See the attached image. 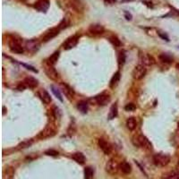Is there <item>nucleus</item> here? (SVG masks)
Returning <instances> with one entry per match:
<instances>
[{"label": "nucleus", "mask_w": 179, "mask_h": 179, "mask_svg": "<svg viewBox=\"0 0 179 179\" xmlns=\"http://www.w3.org/2000/svg\"><path fill=\"white\" fill-rule=\"evenodd\" d=\"M137 126V122L134 117H129L126 120V127L130 130V131H134Z\"/></svg>", "instance_id": "24"}, {"label": "nucleus", "mask_w": 179, "mask_h": 179, "mask_svg": "<svg viewBox=\"0 0 179 179\" xmlns=\"http://www.w3.org/2000/svg\"><path fill=\"white\" fill-rule=\"evenodd\" d=\"M117 103H115V104H113L112 106H111L110 109H109V119H114L115 117H117Z\"/></svg>", "instance_id": "22"}, {"label": "nucleus", "mask_w": 179, "mask_h": 179, "mask_svg": "<svg viewBox=\"0 0 179 179\" xmlns=\"http://www.w3.org/2000/svg\"><path fill=\"white\" fill-rule=\"evenodd\" d=\"M56 134H57L56 128L54 127L52 125H48V126L44 128L42 131L38 134L37 138H38V139H40V140H44V139H48V138L55 136Z\"/></svg>", "instance_id": "3"}, {"label": "nucleus", "mask_w": 179, "mask_h": 179, "mask_svg": "<svg viewBox=\"0 0 179 179\" xmlns=\"http://www.w3.org/2000/svg\"><path fill=\"white\" fill-rule=\"evenodd\" d=\"M72 159L75 162H77L78 164H80V165H83L86 160L84 155L82 152H75V153H74L72 155Z\"/></svg>", "instance_id": "19"}, {"label": "nucleus", "mask_w": 179, "mask_h": 179, "mask_svg": "<svg viewBox=\"0 0 179 179\" xmlns=\"http://www.w3.org/2000/svg\"><path fill=\"white\" fill-rule=\"evenodd\" d=\"M67 133H68L69 135H74L75 134V126L74 124L70 125L68 130H67Z\"/></svg>", "instance_id": "36"}, {"label": "nucleus", "mask_w": 179, "mask_h": 179, "mask_svg": "<svg viewBox=\"0 0 179 179\" xmlns=\"http://www.w3.org/2000/svg\"><path fill=\"white\" fill-rule=\"evenodd\" d=\"M98 144L100 146V148L102 150V151L105 154H107V155H109V154L111 153V151H112V146L111 144L109 143V142H107L105 139H100L99 140V142H98Z\"/></svg>", "instance_id": "14"}, {"label": "nucleus", "mask_w": 179, "mask_h": 179, "mask_svg": "<svg viewBox=\"0 0 179 179\" xmlns=\"http://www.w3.org/2000/svg\"><path fill=\"white\" fill-rule=\"evenodd\" d=\"M61 89H62V92H64V94L66 95V97L68 99V100H72L75 96V92L74 90L67 84L66 83H61Z\"/></svg>", "instance_id": "16"}, {"label": "nucleus", "mask_w": 179, "mask_h": 179, "mask_svg": "<svg viewBox=\"0 0 179 179\" xmlns=\"http://www.w3.org/2000/svg\"><path fill=\"white\" fill-rule=\"evenodd\" d=\"M34 8L39 12L46 13L49 8V0H39L34 5Z\"/></svg>", "instance_id": "13"}, {"label": "nucleus", "mask_w": 179, "mask_h": 179, "mask_svg": "<svg viewBox=\"0 0 179 179\" xmlns=\"http://www.w3.org/2000/svg\"><path fill=\"white\" fill-rule=\"evenodd\" d=\"M94 172L93 169L91 167H87L84 169V178L85 179H92L93 178Z\"/></svg>", "instance_id": "27"}, {"label": "nucleus", "mask_w": 179, "mask_h": 179, "mask_svg": "<svg viewBox=\"0 0 179 179\" xmlns=\"http://www.w3.org/2000/svg\"><path fill=\"white\" fill-rule=\"evenodd\" d=\"M160 59L161 60L162 62H164V63H168V64H170L173 62V58H171L169 55H168V54H161L160 56Z\"/></svg>", "instance_id": "30"}, {"label": "nucleus", "mask_w": 179, "mask_h": 179, "mask_svg": "<svg viewBox=\"0 0 179 179\" xmlns=\"http://www.w3.org/2000/svg\"><path fill=\"white\" fill-rule=\"evenodd\" d=\"M176 67H177V69L179 71V63L178 64H177V66H176Z\"/></svg>", "instance_id": "45"}, {"label": "nucleus", "mask_w": 179, "mask_h": 179, "mask_svg": "<svg viewBox=\"0 0 179 179\" xmlns=\"http://www.w3.org/2000/svg\"><path fill=\"white\" fill-rule=\"evenodd\" d=\"M68 25H69V23L67 22V20H66V18H64V19L61 21V23H59L58 27H59L60 29L62 30V29H65V28H66V27H67Z\"/></svg>", "instance_id": "34"}, {"label": "nucleus", "mask_w": 179, "mask_h": 179, "mask_svg": "<svg viewBox=\"0 0 179 179\" xmlns=\"http://www.w3.org/2000/svg\"><path fill=\"white\" fill-rule=\"evenodd\" d=\"M154 164L159 167H165L170 161V156L168 154L158 153L153 156Z\"/></svg>", "instance_id": "2"}, {"label": "nucleus", "mask_w": 179, "mask_h": 179, "mask_svg": "<svg viewBox=\"0 0 179 179\" xmlns=\"http://www.w3.org/2000/svg\"><path fill=\"white\" fill-rule=\"evenodd\" d=\"M105 32V29L102 25L99 23H94L89 27V32L92 35H100Z\"/></svg>", "instance_id": "15"}, {"label": "nucleus", "mask_w": 179, "mask_h": 179, "mask_svg": "<svg viewBox=\"0 0 179 179\" xmlns=\"http://www.w3.org/2000/svg\"><path fill=\"white\" fill-rule=\"evenodd\" d=\"M32 140H27V141H24L23 143H21L20 144L17 145V150H23V149H26L30 146H32Z\"/></svg>", "instance_id": "29"}, {"label": "nucleus", "mask_w": 179, "mask_h": 179, "mask_svg": "<svg viewBox=\"0 0 179 179\" xmlns=\"http://www.w3.org/2000/svg\"><path fill=\"white\" fill-rule=\"evenodd\" d=\"M60 31H61V29H60L58 26L50 29L49 31H48V32L44 34V36L42 37V41L43 42H47V41L52 40L53 38H55L56 36H58V35L59 34Z\"/></svg>", "instance_id": "10"}, {"label": "nucleus", "mask_w": 179, "mask_h": 179, "mask_svg": "<svg viewBox=\"0 0 179 179\" xmlns=\"http://www.w3.org/2000/svg\"><path fill=\"white\" fill-rule=\"evenodd\" d=\"M174 142L175 143L179 146V124H178V130L177 131L176 134H175V138H174Z\"/></svg>", "instance_id": "38"}, {"label": "nucleus", "mask_w": 179, "mask_h": 179, "mask_svg": "<svg viewBox=\"0 0 179 179\" xmlns=\"http://www.w3.org/2000/svg\"><path fill=\"white\" fill-rule=\"evenodd\" d=\"M95 102L100 106H106L110 102V96L108 93H101L95 97Z\"/></svg>", "instance_id": "12"}, {"label": "nucleus", "mask_w": 179, "mask_h": 179, "mask_svg": "<svg viewBox=\"0 0 179 179\" xmlns=\"http://www.w3.org/2000/svg\"><path fill=\"white\" fill-rule=\"evenodd\" d=\"M126 17L127 20H131L132 19V15H131V14H128L127 12H126Z\"/></svg>", "instance_id": "43"}, {"label": "nucleus", "mask_w": 179, "mask_h": 179, "mask_svg": "<svg viewBox=\"0 0 179 179\" xmlns=\"http://www.w3.org/2000/svg\"><path fill=\"white\" fill-rule=\"evenodd\" d=\"M159 35H160V37H161L162 39H164V40H168H168H168V36H166V35H163V34H161V33H160V32H159Z\"/></svg>", "instance_id": "41"}, {"label": "nucleus", "mask_w": 179, "mask_h": 179, "mask_svg": "<svg viewBox=\"0 0 179 179\" xmlns=\"http://www.w3.org/2000/svg\"><path fill=\"white\" fill-rule=\"evenodd\" d=\"M39 95H40V99L42 100V101L44 103L49 104V103L51 102V97H50V95L49 94V92H48L46 90L41 89V90L39 92Z\"/></svg>", "instance_id": "17"}, {"label": "nucleus", "mask_w": 179, "mask_h": 179, "mask_svg": "<svg viewBox=\"0 0 179 179\" xmlns=\"http://www.w3.org/2000/svg\"><path fill=\"white\" fill-rule=\"evenodd\" d=\"M120 169L124 174H130L132 172V167L128 162L124 161L120 164Z\"/></svg>", "instance_id": "23"}, {"label": "nucleus", "mask_w": 179, "mask_h": 179, "mask_svg": "<svg viewBox=\"0 0 179 179\" xmlns=\"http://www.w3.org/2000/svg\"><path fill=\"white\" fill-rule=\"evenodd\" d=\"M77 109H79V111L83 114H86L88 112V109H89V105H88V102L85 101V100H81L79 101L78 104H77Z\"/></svg>", "instance_id": "20"}, {"label": "nucleus", "mask_w": 179, "mask_h": 179, "mask_svg": "<svg viewBox=\"0 0 179 179\" xmlns=\"http://www.w3.org/2000/svg\"><path fill=\"white\" fill-rule=\"evenodd\" d=\"M40 43L38 40H30L25 43V49L28 52L35 53L40 49Z\"/></svg>", "instance_id": "9"}, {"label": "nucleus", "mask_w": 179, "mask_h": 179, "mask_svg": "<svg viewBox=\"0 0 179 179\" xmlns=\"http://www.w3.org/2000/svg\"><path fill=\"white\" fill-rule=\"evenodd\" d=\"M139 61H140V65H143L144 66H151L156 63L152 56L143 52H140L139 54Z\"/></svg>", "instance_id": "5"}, {"label": "nucleus", "mask_w": 179, "mask_h": 179, "mask_svg": "<svg viewBox=\"0 0 179 179\" xmlns=\"http://www.w3.org/2000/svg\"><path fill=\"white\" fill-rule=\"evenodd\" d=\"M146 73H147V69H146L144 66L138 65L134 67L132 75H133V77H134V80H141L145 76Z\"/></svg>", "instance_id": "8"}, {"label": "nucleus", "mask_w": 179, "mask_h": 179, "mask_svg": "<svg viewBox=\"0 0 179 179\" xmlns=\"http://www.w3.org/2000/svg\"><path fill=\"white\" fill-rule=\"evenodd\" d=\"M125 61H126V54H125V52H120L119 55H118V65H119V66H123L125 64Z\"/></svg>", "instance_id": "33"}, {"label": "nucleus", "mask_w": 179, "mask_h": 179, "mask_svg": "<svg viewBox=\"0 0 179 179\" xmlns=\"http://www.w3.org/2000/svg\"><path fill=\"white\" fill-rule=\"evenodd\" d=\"M23 83H24L26 87H29V88H32V89H34L38 86V81L33 77H26L24 81H23Z\"/></svg>", "instance_id": "18"}, {"label": "nucleus", "mask_w": 179, "mask_h": 179, "mask_svg": "<svg viewBox=\"0 0 179 179\" xmlns=\"http://www.w3.org/2000/svg\"><path fill=\"white\" fill-rule=\"evenodd\" d=\"M43 68L45 71V74L47 75V76L50 78L53 81H58L59 79V75L57 72V70L54 68L53 65L49 64L48 60H46L43 63Z\"/></svg>", "instance_id": "1"}, {"label": "nucleus", "mask_w": 179, "mask_h": 179, "mask_svg": "<svg viewBox=\"0 0 179 179\" xmlns=\"http://www.w3.org/2000/svg\"><path fill=\"white\" fill-rule=\"evenodd\" d=\"M8 46L10 50L13 52V53H15V54H23V51H24V49H23V47L21 45L20 41H18L17 40H15V39L10 40L8 41Z\"/></svg>", "instance_id": "7"}, {"label": "nucleus", "mask_w": 179, "mask_h": 179, "mask_svg": "<svg viewBox=\"0 0 179 179\" xmlns=\"http://www.w3.org/2000/svg\"><path fill=\"white\" fill-rule=\"evenodd\" d=\"M23 1H26V0H23Z\"/></svg>", "instance_id": "46"}, {"label": "nucleus", "mask_w": 179, "mask_h": 179, "mask_svg": "<svg viewBox=\"0 0 179 179\" xmlns=\"http://www.w3.org/2000/svg\"><path fill=\"white\" fill-rule=\"evenodd\" d=\"M45 154L48 155V156H53V157H56L58 155V152L55 150H49V151H46Z\"/></svg>", "instance_id": "37"}, {"label": "nucleus", "mask_w": 179, "mask_h": 179, "mask_svg": "<svg viewBox=\"0 0 179 179\" xmlns=\"http://www.w3.org/2000/svg\"><path fill=\"white\" fill-rule=\"evenodd\" d=\"M26 85L24 84V83H20L17 87V90L18 91H23L24 89H25Z\"/></svg>", "instance_id": "40"}, {"label": "nucleus", "mask_w": 179, "mask_h": 179, "mask_svg": "<svg viewBox=\"0 0 179 179\" xmlns=\"http://www.w3.org/2000/svg\"><path fill=\"white\" fill-rule=\"evenodd\" d=\"M120 168V165L117 160L111 159L106 164V171L110 174V175H115L117 173V171Z\"/></svg>", "instance_id": "6"}, {"label": "nucleus", "mask_w": 179, "mask_h": 179, "mask_svg": "<svg viewBox=\"0 0 179 179\" xmlns=\"http://www.w3.org/2000/svg\"><path fill=\"white\" fill-rule=\"evenodd\" d=\"M135 109H136V107L134 103H128L127 105L125 107V109L126 111H134L135 110Z\"/></svg>", "instance_id": "35"}, {"label": "nucleus", "mask_w": 179, "mask_h": 179, "mask_svg": "<svg viewBox=\"0 0 179 179\" xmlns=\"http://www.w3.org/2000/svg\"><path fill=\"white\" fill-rule=\"evenodd\" d=\"M78 40H79V35H74L72 37L68 38L64 44H63V48L66 49V50H69V49H72L73 48H75L78 43Z\"/></svg>", "instance_id": "11"}, {"label": "nucleus", "mask_w": 179, "mask_h": 179, "mask_svg": "<svg viewBox=\"0 0 179 179\" xmlns=\"http://www.w3.org/2000/svg\"><path fill=\"white\" fill-rule=\"evenodd\" d=\"M51 89H52V92L54 93V95L60 101H63V98H62V95H61V93H60V92L55 87V86H51Z\"/></svg>", "instance_id": "32"}, {"label": "nucleus", "mask_w": 179, "mask_h": 179, "mask_svg": "<svg viewBox=\"0 0 179 179\" xmlns=\"http://www.w3.org/2000/svg\"><path fill=\"white\" fill-rule=\"evenodd\" d=\"M177 171H179V160L178 162H177Z\"/></svg>", "instance_id": "44"}, {"label": "nucleus", "mask_w": 179, "mask_h": 179, "mask_svg": "<svg viewBox=\"0 0 179 179\" xmlns=\"http://www.w3.org/2000/svg\"><path fill=\"white\" fill-rule=\"evenodd\" d=\"M162 179H179V171H169L162 176Z\"/></svg>", "instance_id": "21"}, {"label": "nucleus", "mask_w": 179, "mask_h": 179, "mask_svg": "<svg viewBox=\"0 0 179 179\" xmlns=\"http://www.w3.org/2000/svg\"><path fill=\"white\" fill-rule=\"evenodd\" d=\"M119 80H120V72H117V73L113 75V77L111 78L109 86H110L111 88L116 87V86L117 85V83H119Z\"/></svg>", "instance_id": "25"}, {"label": "nucleus", "mask_w": 179, "mask_h": 179, "mask_svg": "<svg viewBox=\"0 0 179 179\" xmlns=\"http://www.w3.org/2000/svg\"><path fill=\"white\" fill-rule=\"evenodd\" d=\"M58 58H59V51H56V52H54L51 56L49 58L48 61H49V64H51V65L54 66V65L58 62Z\"/></svg>", "instance_id": "26"}, {"label": "nucleus", "mask_w": 179, "mask_h": 179, "mask_svg": "<svg viewBox=\"0 0 179 179\" xmlns=\"http://www.w3.org/2000/svg\"><path fill=\"white\" fill-rule=\"evenodd\" d=\"M109 41L112 43L113 46H115V47H117V48L121 46V41H120V40L117 38V37H116V36H111V37H109Z\"/></svg>", "instance_id": "31"}, {"label": "nucleus", "mask_w": 179, "mask_h": 179, "mask_svg": "<svg viewBox=\"0 0 179 179\" xmlns=\"http://www.w3.org/2000/svg\"><path fill=\"white\" fill-rule=\"evenodd\" d=\"M104 1L108 4H115L117 2V0H104Z\"/></svg>", "instance_id": "42"}, {"label": "nucleus", "mask_w": 179, "mask_h": 179, "mask_svg": "<svg viewBox=\"0 0 179 179\" xmlns=\"http://www.w3.org/2000/svg\"><path fill=\"white\" fill-rule=\"evenodd\" d=\"M133 143L134 144L137 146V147H142V148H148V149H151V143L149 142V140L147 139V137H145L143 134L137 135L134 139H133Z\"/></svg>", "instance_id": "4"}, {"label": "nucleus", "mask_w": 179, "mask_h": 179, "mask_svg": "<svg viewBox=\"0 0 179 179\" xmlns=\"http://www.w3.org/2000/svg\"><path fill=\"white\" fill-rule=\"evenodd\" d=\"M72 6L74 7V9H75L77 12H82L83 10V6L79 0H73L72 1Z\"/></svg>", "instance_id": "28"}, {"label": "nucleus", "mask_w": 179, "mask_h": 179, "mask_svg": "<svg viewBox=\"0 0 179 179\" xmlns=\"http://www.w3.org/2000/svg\"><path fill=\"white\" fill-rule=\"evenodd\" d=\"M22 65H23V66H25L27 69H29V70H31V71H32V72H34V73H37V72H38L36 69H34L32 66H27V65H25V64H22Z\"/></svg>", "instance_id": "39"}]
</instances>
